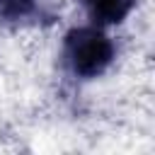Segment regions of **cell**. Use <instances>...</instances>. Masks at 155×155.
I'll use <instances>...</instances> for the list:
<instances>
[{
  "instance_id": "3",
  "label": "cell",
  "mask_w": 155,
  "mask_h": 155,
  "mask_svg": "<svg viewBox=\"0 0 155 155\" xmlns=\"http://www.w3.org/2000/svg\"><path fill=\"white\" fill-rule=\"evenodd\" d=\"M39 10V0H0V19H27L31 15H36Z\"/></svg>"
},
{
  "instance_id": "2",
  "label": "cell",
  "mask_w": 155,
  "mask_h": 155,
  "mask_svg": "<svg viewBox=\"0 0 155 155\" xmlns=\"http://www.w3.org/2000/svg\"><path fill=\"white\" fill-rule=\"evenodd\" d=\"M80 2L85 5L94 24H119L136 7V0H80Z\"/></svg>"
},
{
  "instance_id": "1",
  "label": "cell",
  "mask_w": 155,
  "mask_h": 155,
  "mask_svg": "<svg viewBox=\"0 0 155 155\" xmlns=\"http://www.w3.org/2000/svg\"><path fill=\"white\" fill-rule=\"evenodd\" d=\"M63 58L73 75L78 78H97L102 75L114 61V44L111 39L97 27H78L65 34L63 41Z\"/></svg>"
}]
</instances>
